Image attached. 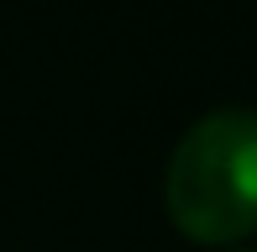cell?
I'll use <instances>...</instances> for the list:
<instances>
[{
    "mask_svg": "<svg viewBox=\"0 0 257 252\" xmlns=\"http://www.w3.org/2000/svg\"><path fill=\"white\" fill-rule=\"evenodd\" d=\"M163 200L184 236L231 247L257 231V110L220 105L179 137L163 168Z\"/></svg>",
    "mask_w": 257,
    "mask_h": 252,
    "instance_id": "6da1fadb",
    "label": "cell"
},
{
    "mask_svg": "<svg viewBox=\"0 0 257 252\" xmlns=\"http://www.w3.org/2000/svg\"><path fill=\"white\" fill-rule=\"evenodd\" d=\"M220 252H257V247H220Z\"/></svg>",
    "mask_w": 257,
    "mask_h": 252,
    "instance_id": "7a4b0ae2",
    "label": "cell"
}]
</instances>
